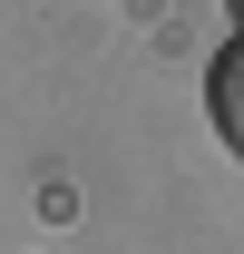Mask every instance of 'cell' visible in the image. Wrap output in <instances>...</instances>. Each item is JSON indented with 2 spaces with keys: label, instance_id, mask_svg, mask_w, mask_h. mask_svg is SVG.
Returning a JSON list of instances; mask_svg holds the SVG:
<instances>
[{
  "label": "cell",
  "instance_id": "6da1fadb",
  "mask_svg": "<svg viewBox=\"0 0 244 254\" xmlns=\"http://www.w3.org/2000/svg\"><path fill=\"white\" fill-rule=\"evenodd\" d=\"M205 118H215V137L244 157V39L215 49V68H205Z\"/></svg>",
  "mask_w": 244,
  "mask_h": 254
},
{
  "label": "cell",
  "instance_id": "7a4b0ae2",
  "mask_svg": "<svg viewBox=\"0 0 244 254\" xmlns=\"http://www.w3.org/2000/svg\"><path fill=\"white\" fill-rule=\"evenodd\" d=\"M225 10H235V20H244V0H225Z\"/></svg>",
  "mask_w": 244,
  "mask_h": 254
}]
</instances>
